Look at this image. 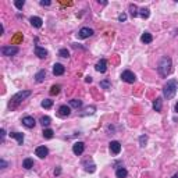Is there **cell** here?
<instances>
[{"label": "cell", "instance_id": "15", "mask_svg": "<svg viewBox=\"0 0 178 178\" xmlns=\"http://www.w3.org/2000/svg\"><path fill=\"white\" fill-rule=\"evenodd\" d=\"M29 22H31L32 27H35V28H41L43 21H42L41 17H31V18H29Z\"/></svg>", "mask_w": 178, "mask_h": 178}, {"label": "cell", "instance_id": "28", "mask_svg": "<svg viewBox=\"0 0 178 178\" xmlns=\"http://www.w3.org/2000/svg\"><path fill=\"white\" fill-rule=\"evenodd\" d=\"M99 86H100V88H103V89H110V88H111V84H110L109 79H103V81H100Z\"/></svg>", "mask_w": 178, "mask_h": 178}, {"label": "cell", "instance_id": "25", "mask_svg": "<svg viewBox=\"0 0 178 178\" xmlns=\"http://www.w3.org/2000/svg\"><path fill=\"white\" fill-rule=\"evenodd\" d=\"M41 106L43 107V109H50V107L53 106V100H50V99H44V100L41 103Z\"/></svg>", "mask_w": 178, "mask_h": 178}, {"label": "cell", "instance_id": "22", "mask_svg": "<svg viewBox=\"0 0 178 178\" xmlns=\"http://www.w3.org/2000/svg\"><path fill=\"white\" fill-rule=\"evenodd\" d=\"M82 106V102L78 100V99H73V100H70V107H74V109H79Z\"/></svg>", "mask_w": 178, "mask_h": 178}, {"label": "cell", "instance_id": "26", "mask_svg": "<svg viewBox=\"0 0 178 178\" xmlns=\"http://www.w3.org/2000/svg\"><path fill=\"white\" fill-rule=\"evenodd\" d=\"M43 136L46 138V139H52L53 135H54V132H53V130H50V128H47V130H43Z\"/></svg>", "mask_w": 178, "mask_h": 178}, {"label": "cell", "instance_id": "20", "mask_svg": "<svg viewBox=\"0 0 178 178\" xmlns=\"http://www.w3.org/2000/svg\"><path fill=\"white\" fill-rule=\"evenodd\" d=\"M141 41L143 42V43H150V42L153 41V36H152L149 32H145V33H143V35L141 36Z\"/></svg>", "mask_w": 178, "mask_h": 178}, {"label": "cell", "instance_id": "17", "mask_svg": "<svg viewBox=\"0 0 178 178\" xmlns=\"http://www.w3.org/2000/svg\"><path fill=\"white\" fill-rule=\"evenodd\" d=\"M44 78H46V71H44V70H41V71H38L36 75H35V81L41 84V82L44 81Z\"/></svg>", "mask_w": 178, "mask_h": 178}, {"label": "cell", "instance_id": "8", "mask_svg": "<svg viewBox=\"0 0 178 178\" xmlns=\"http://www.w3.org/2000/svg\"><path fill=\"white\" fill-rule=\"evenodd\" d=\"M109 145H110V152L113 154H118L121 152V143L118 141H111Z\"/></svg>", "mask_w": 178, "mask_h": 178}, {"label": "cell", "instance_id": "35", "mask_svg": "<svg viewBox=\"0 0 178 178\" xmlns=\"http://www.w3.org/2000/svg\"><path fill=\"white\" fill-rule=\"evenodd\" d=\"M125 20H127V14L125 13H121V14L118 16V21H121L122 22V21H125Z\"/></svg>", "mask_w": 178, "mask_h": 178}, {"label": "cell", "instance_id": "40", "mask_svg": "<svg viewBox=\"0 0 178 178\" xmlns=\"http://www.w3.org/2000/svg\"><path fill=\"white\" fill-rule=\"evenodd\" d=\"M60 173H61V168H57V170H54V174H56V175H59Z\"/></svg>", "mask_w": 178, "mask_h": 178}, {"label": "cell", "instance_id": "18", "mask_svg": "<svg viewBox=\"0 0 178 178\" xmlns=\"http://www.w3.org/2000/svg\"><path fill=\"white\" fill-rule=\"evenodd\" d=\"M127 175H128V171L125 168H122V167L117 168V171H116V177L117 178H125Z\"/></svg>", "mask_w": 178, "mask_h": 178}, {"label": "cell", "instance_id": "6", "mask_svg": "<svg viewBox=\"0 0 178 178\" xmlns=\"http://www.w3.org/2000/svg\"><path fill=\"white\" fill-rule=\"evenodd\" d=\"M84 150H85V143H84V142H75V143H74V146H73L74 154L79 156V154L84 153Z\"/></svg>", "mask_w": 178, "mask_h": 178}, {"label": "cell", "instance_id": "36", "mask_svg": "<svg viewBox=\"0 0 178 178\" xmlns=\"http://www.w3.org/2000/svg\"><path fill=\"white\" fill-rule=\"evenodd\" d=\"M41 4H42V6H50V4H52V1H49V0H42Z\"/></svg>", "mask_w": 178, "mask_h": 178}, {"label": "cell", "instance_id": "14", "mask_svg": "<svg viewBox=\"0 0 178 178\" xmlns=\"http://www.w3.org/2000/svg\"><path fill=\"white\" fill-rule=\"evenodd\" d=\"M35 54H36L39 59H46L47 57V50L41 46H35Z\"/></svg>", "mask_w": 178, "mask_h": 178}, {"label": "cell", "instance_id": "39", "mask_svg": "<svg viewBox=\"0 0 178 178\" xmlns=\"http://www.w3.org/2000/svg\"><path fill=\"white\" fill-rule=\"evenodd\" d=\"M85 82H86V84H90V82H92V77H86L85 78Z\"/></svg>", "mask_w": 178, "mask_h": 178}, {"label": "cell", "instance_id": "29", "mask_svg": "<svg viewBox=\"0 0 178 178\" xmlns=\"http://www.w3.org/2000/svg\"><path fill=\"white\" fill-rule=\"evenodd\" d=\"M50 121H52V120H50V117H47V116H43V117H41V124L43 127H47L49 124H50Z\"/></svg>", "mask_w": 178, "mask_h": 178}, {"label": "cell", "instance_id": "32", "mask_svg": "<svg viewBox=\"0 0 178 178\" xmlns=\"http://www.w3.org/2000/svg\"><path fill=\"white\" fill-rule=\"evenodd\" d=\"M14 4H16V7L18 8V10H21V8L24 7L25 1H24V0H16V1H14Z\"/></svg>", "mask_w": 178, "mask_h": 178}, {"label": "cell", "instance_id": "38", "mask_svg": "<svg viewBox=\"0 0 178 178\" xmlns=\"http://www.w3.org/2000/svg\"><path fill=\"white\" fill-rule=\"evenodd\" d=\"M0 166H1V168H6V167H7V163L4 162V160H0Z\"/></svg>", "mask_w": 178, "mask_h": 178}, {"label": "cell", "instance_id": "11", "mask_svg": "<svg viewBox=\"0 0 178 178\" xmlns=\"http://www.w3.org/2000/svg\"><path fill=\"white\" fill-rule=\"evenodd\" d=\"M95 68H96V71H99V73H106V70H107V61H106L105 59H102L100 61H97V64L95 65Z\"/></svg>", "mask_w": 178, "mask_h": 178}, {"label": "cell", "instance_id": "24", "mask_svg": "<svg viewBox=\"0 0 178 178\" xmlns=\"http://www.w3.org/2000/svg\"><path fill=\"white\" fill-rule=\"evenodd\" d=\"M139 16L142 17V18H149V16H150V13H149V8H141L139 10Z\"/></svg>", "mask_w": 178, "mask_h": 178}, {"label": "cell", "instance_id": "33", "mask_svg": "<svg viewBox=\"0 0 178 178\" xmlns=\"http://www.w3.org/2000/svg\"><path fill=\"white\" fill-rule=\"evenodd\" d=\"M95 110H96V109H95L93 106H92V107H88V109H85V113L82 114V116H86V114H93V113H95Z\"/></svg>", "mask_w": 178, "mask_h": 178}, {"label": "cell", "instance_id": "1", "mask_svg": "<svg viewBox=\"0 0 178 178\" xmlns=\"http://www.w3.org/2000/svg\"><path fill=\"white\" fill-rule=\"evenodd\" d=\"M171 67H173V63H171V59L170 57H163L160 63H159V67H157V71L160 74V77L166 78L168 74L171 73Z\"/></svg>", "mask_w": 178, "mask_h": 178}, {"label": "cell", "instance_id": "5", "mask_svg": "<svg viewBox=\"0 0 178 178\" xmlns=\"http://www.w3.org/2000/svg\"><path fill=\"white\" fill-rule=\"evenodd\" d=\"M17 53H18V47L17 46H3L1 47V54L3 56H16Z\"/></svg>", "mask_w": 178, "mask_h": 178}, {"label": "cell", "instance_id": "12", "mask_svg": "<svg viewBox=\"0 0 178 178\" xmlns=\"http://www.w3.org/2000/svg\"><path fill=\"white\" fill-rule=\"evenodd\" d=\"M70 114H71V107L70 106H60V109H59V116L60 117H68Z\"/></svg>", "mask_w": 178, "mask_h": 178}, {"label": "cell", "instance_id": "31", "mask_svg": "<svg viewBox=\"0 0 178 178\" xmlns=\"http://www.w3.org/2000/svg\"><path fill=\"white\" fill-rule=\"evenodd\" d=\"M146 142H148V136H146V135H141V136H139V145L143 148V146L146 145Z\"/></svg>", "mask_w": 178, "mask_h": 178}, {"label": "cell", "instance_id": "4", "mask_svg": "<svg viewBox=\"0 0 178 178\" xmlns=\"http://www.w3.org/2000/svg\"><path fill=\"white\" fill-rule=\"evenodd\" d=\"M121 79L122 81H125L127 84H134V82L136 81V77H135V74L130 70H125V71H122L121 74Z\"/></svg>", "mask_w": 178, "mask_h": 178}, {"label": "cell", "instance_id": "37", "mask_svg": "<svg viewBox=\"0 0 178 178\" xmlns=\"http://www.w3.org/2000/svg\"><path fill=\"white\" fill-rule=\"evenodd\" d=\"M0 134H1V142H3L4 141V136H6V131L1 128V130H0Z\"/></svg>", "mask_w": 178, "mask_h": 178}, {"label": "cell", "instance_id": "30", "mask_svg": "<svg viewBox=\"0 0 178 178\" xmlns=\"http://www.w3.org/2000/svg\"><path fill=\"white\" fill-rule=\"evenodd\" d=\"M59 56L67 59V57H70V52L67 50V49H60V52H59Z\"/></svg>", "mask_w": 178, "mask_h": 178}, {"label": "cell", "instance_id": "7", "mask_svg": "<svg viewBox=\"0 0 178 178\" xmlns=\"http://www.w3.org/2000/svg\"><path fill=\"white\" fill-rule=\"evenodd\" d=\"M93 35V29L88 28V27H84V28L79 29V32H78V36L81 38V39H86V38L92 36Z\"/></svg>", "mask_w": 178, "mask_h": 178}, {"label": "cell", "instance_id": "27", "mask_svg": "<svg viewBox=\"0 0 178 178\" xmlns=\"http://www.w3.org/2000/svg\"><path fill=\"white\" fill-rule=\"evenodd\" d=\"M60 89H61L60 85H53L52 88H50V95H52V96H54V95H59V93H60Z\"/></svg>", "mask_w": 178, "mask_h": 178}, {"label": "cell", "instance_id": "2", "mask_svg": "<svg viewBox=\"0 0 178 178\" xmlns=\"http://www.w3.org/2000/svg\"><path fill=\"white\" fill-rule=\"evenodd\" d=\"M177 89H178V81L177 79H170L167 81V84L164 85L163 88V95L166 99H173L177 93Z\"/></svg>", "mask_w": 178, "mask_h": 178}, {"label": "cell", "instance_id": "34", "mask_svg": "<svg viewBox=\"0 0 178 178\" xmlns=\"http://www.w3.org/2000/svg\"><path fill=\"white\" fill-rule=\"evenodd\" d=\"M95 170H96V168H95V164H90V166L85 167V171H88V173H93Z\"/></svg>", "mask_w": 178, "mask_h": 178}, {"label": "cell", "instance_id": "3", "mask_svg": "<svg viewBox=\"0 0 178 178\" xmlns=\"http://www.w3.org/2000/svg\"><path fill=\"white\" fill-rule=\"evenodd\" d=\"M28 96H31V90H20V92L16 93V95L11 97L8 106H10V107H16V106H18L21 102L24 100V99H27Z\"/></svg>", "mask_w": 178, "mask_h": 178}, {"label": "cell", "instance_id": "13", "mask_svg": "<svg viewBox=\"0 0 178 178\" xmlns=\"http://www.w3.org/2000/svg\"><path fill=\"white\" fill-rule=\"evenodd\" d=\"M64 71H65L64 65L60 64V63H56V64L53 65V74H54V75H63Z\"/></svg>", "mask_w": 178, "mask_h": 178}, {"label": "cell", "instance_id": "10", "mask_svg": "<svg viewBox=\"0 0 178 178\" xmlns=\"http://www.w3.org/2000/svg\"><path fill=\"white\" fill-rule=\"evenodd\" d=\"M35 153H36V156L39 159H44L49 154V149L46 146H38L36 150H35Z\"/></svg>", "mask_w": 178, "mask_h": 178}, {"label": "cell", "instance_id": "9", "mask_svg": "<svg viewBox=\"0 0 178 178\" xmlns=\"http://www.w3.org/2000/svg\"><path fill=\"white\" fill-rule=\"evenodd\" d=\"M35 124H36V121H35V118L31 117V116H27V117L22 118V125L27 127V128H33Z\"/></svg>", "mask_w": 178, "mask_h": 178}, {"label": "cell", "instance_id": "41", "mask_svg": "<svg viewBox=\"0 0 178 178\" xmlns=\"http://www.w3.org/2000/svg\"><path fill=\"white\" fill-rule=\"evenodd\" d=\"M175 111L178 113V102H177V105H175Z\"/></svg>", "mask_w": 178, "mask_h": 178}, {"label": "cell", "instance_id": "19", "mask_svg": "<svg viewBox=\"0 0 178 178\" xmlns=\"http://www.w3.org/2000/svg\"><path fill=\"white\" fill-rule=\"evenodd\" d=\"M162 106H163L162 97H157V99L153 102V109L156 110V111H162Z\"/></svg>", "mask_w": 178, "mask_h": 178}, {"label": "cell", "instance_id": "21", "mask_svg": "<svg viewBox=\"0 0 178 178\" xmlns=\"http://www.w3.org/2000/svg\"><path fill=\"white\" fill-rule=\"evenodd\" d=\"M22 167H24V168H27V170H29V168H32L33 167V160L32 159H25L24 162H22Z\"/></svg>", "mask_w": 178, "mask_h": 178}, {"label": "cell", "instance_id": "23", "mask_svg": "<svg viewBox=\"0 0 178 178\" xmlns=\"http://www.w3.org/2000/svg\"><path fill=\"white\" fill-rule=\"evenodd\" d=\"M130 11H131V16L132 18H135L136 16H139V11H138V8L135 4H130Z\"/></svg>", "mask_w": 178, "mask_h": 178}, {"label": "cell", "instance_id": "42", "mask_svg": "<svg viewBox=\"0 0 178 178\" xmlns=\"http://www.w3.org/2000/svg\"><path fill=\"white\" fill-rule=\"evenodd\" d=\"M173 178H178V173H177V174H174V175H173Z\"/></svg>", "mask_w": 178, "mask_h": 178}, {"label": "cell", "instance_id": "16", "mask_svg": "<svg viewBox=\"0 0 178 178\" xmlns=\"http://www.w3.org/2000/svg\"><path fill=\"white\" fill-rule=\"evenodd\" d=\"M10 136L14 138V139H17V142H18V145H22L24 143V135L20 132H11L10 134Z\"/></svg>", "mask_w": 178, "mask_h": 178}]
</instances>
